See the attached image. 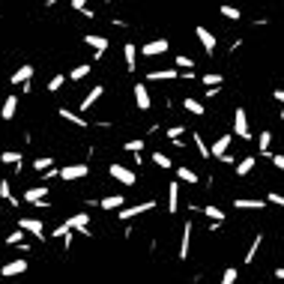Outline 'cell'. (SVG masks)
Returning a JSON list of instances; mask_svg holds the SVG:
<instances>
[{
  "label": "cell",
  "mask_w": 284,
  "mask_h": 284,
  "mask_svg": "<svg viewBox=\"0 0 284 284\" xmlns=\"http://www.w3.org/2000/svg\"><path fill=\"white\" fill-rule=\"evenodd\" d=\"M233 138L252 141V129H249V114H246V108H236V114H233Z\"/></svg>",
  "instance_id": "6da1fadb"
},
{
  "label": "cell",
  "mask_w": 284,
  "mask_h": 284,
  "mask_svg": "<svg viewBox=\"0 0 284 284\" xmlns=\"http://www.w3.org/2000/svg\"><path fill=\"white\" fill-rule=\"evenodd\" d=\"M18 230L33 233V236L42 239V242H45V236H48V233H45V224H42L39 219H33V216H21V219H18Z\"/></svg>",
  "instance_id": "7a4b0ae2"
},
{
  "label": "cell",
  "mask_w": 284,
  "mask_h": 284,
  "mask_svg": "<svg viewBox=\"0 0 284 284\" xmlns=\"http://www.w3.org/2000/svg\"><path fill=\"white\" fill-rule=\"evenodd\" d=\"M108 174H111L117 183H123V186H135V183H138L135 171H132V168H126V165H120V161H114V165L108 168Z\"/></svg>",
  "instance_id": "3957f363"
},
{
  "label": "cell",
  "mask_w": 284,
  "mask_h": 284,
  "mask_svg": "<svg viewBox=\"0 0 284 284\" xmlns=\"http://www.w3.org/2000/svg\"><path fill=\"white\" fill-rule=\"evenodd\" d=\"M66 227H69L72 233H84V236H93V230H90V216H87V213H75V216H69Z\"/></svg>",
  "instance_id": "277c9868"
},
{
  "label": "cell",
  "mask_w": 284,
  "mask_h": 284,
  "mask_svg": "<svg viewBox=\"0 0 284 284\" xmlns=\"http://www.w3.org/2000/svg\"><path fill=\"white\" fill-rule=\"evenodd\" d=\"M150 210H156V200H144V204H135V207H129V210H117V219L129 221V219H135V216L150 213Z\"/></svg>",
  "instance_id": "5b68a950"
},
{
  "label": "cell",
  "mask_w": 284,
  "mask_h": 284,
  "mask_svg": "<svg viewBox=\"0 0 284 284\" xmlns=\"http://www.w3.org/2000/svg\"><path fill=\"white\" fill-rule=\"evenodd\" d=\"M27 260L24 257H15V260H9V263H3V269H0V275L3 278H15V275H24L27 272Z\"/></svg>",
  "instance_id": "8992f818"
},
{
  "label": "cell",
  "mask_w": 284,
  "mask_h": 284,
  "mask_svg": "<svg viewBox=\"0 0 284 284\" xmlns=\"http://www.w3.org/2000/svg\"><path fill=\"white\" fill-rule=\"evenodd\" d=\"M171 48V42L168 39H153V42H144L141 45V57H158V54H165Z\"/></svg>",
  "instance_id": "52a82bcc"
},
{
  "label": "cell",
  "mask_w": 284,
  "mask_h": 284,
  "mask_svg": "<svg viewBox=\"0 0 284 284\" xmlns=\"http://www.w3.org/2000/svg\"><path fill=\"white\" fill-rule=\"evenodd\" d=\"M87 174H90V168H87L84 161H78V165H66L63 171H60L63 180H84Z\"/></svg>",
  "instance_id": "ba28073f"
},
{
  "label": "cell",
  "mask_w": 284,
  "mask_h": 284,
  "mask_svg": "<svg viewBox=\"0 0 284 284\" xmlns=\"http://www.w3.org/2000/svg\"><path fill=\"white\" fill-rule=\"evenodd\" d=\"M230 141H233V135H219V138H216V144L210 147V156H213V158L227 156V150H230Z\"/></svg>",
  "instance_id": "9c48e42d"
},
{
  "label": "cell",
  "mask_w": 284,
  "mask_h": 284,
  "mask_svg": "<svg viewBox=\"0 0 284 284\" xmlns=\"http://www.w3.org/2000/svg\"><path fill=\"white\" fill-rule=\"evenodd\" d=\"M194 36L200 39V45H204V51H207V54H213V51H216V45H219V42H216V33H210L207 27H194Z\"/></svg>",
  "instance_id": "30bf717a"
},
{
  "label": "cell",
  "mask_w": 284,
  "mask_h": 284,
  "mask_svg": "<svg viewBox=\"0 0 284 284\" xmlns=\"http://www.w3.org/2000/svg\"><path fill=\"white\" fill-rule=\"evenodd\" d=\"M132 90H135V105H138L141 111H150V105H153V102H150V90H147V84H141V81H138Z\"/></svg>",
  "instance_id": "8fae6325"
},
{
  "label": "cell",
  "mask_w": 284,
  "mask_h": 284,
  "mask_svg": "<svg viewBox=\"0 0 284 284\" xmlns=\"http://www.w3.org/2000/svg\"><path fill=\"white\" fill-rule=\"evenodd\" d=\"M84 42H87V45L96 51V60H99V57L108 51V39H105V36H99V33H87V36H84Z\"/></svg>",
  "instance_id": "7c38bea8"
},
{
  "label": "cell",
  "mask_w": 284,
  "mask_h": 284,
  "mask_svg": "<svg viewBox=\"0 0 284 284\" xmlns=\"http://www.w3.org/2000/svg\"><path fill=\"white\" fill-rule=\"evenodd\" d=\"M180 75H183L180 69H153V72H147V81H174Z\"/></svg>",
  "instance_id": "4fadbf2b"
},
{
  "label": "cell",
  "mask_w": 284,
  "mask_h": 284,
  "mask_svg": "<svg viewBox=\"0 0 284 284\" xmlns=\"http://www.w3.org/2000/svg\"><path fill=\"white\" fill-rule=\"evenodd\" d=\"M15 114H18V96H6L0 108V120H12Z\"/></svg>",
  "instance_id": "5bb4252c"
},
{
  "label": "cell",
  "mask_w": 284,
  "mask_h": 284,
  "mask_svg": "<svg viewBox=\"0 0 284 284\" xmlns=\"http://www.w3.org/2000/svg\"><path fill=\"white\" fill-rule=\"evenodd\" d=\"M123 60H126L129 72L138 69V45H135V42H126V45H123Z\"/></svg>",
  "instance_id": "9a60e30c"
},
{
  "label": "cell",
  "mask_w": 284,
  "mask_h": 284,
  "mask_svg": "<svg viewBox=\"0 0 284 284\" xmlns=\"http://www.w3.org/2000/svg\"><path fill=\"white\" fill-rule=\"evenodd\" d=\"M57 114H60V120H66V123H72V126H78V129H87V120H84L81 114H75V111H69V108H57Z\"/></svg>",
  "instance_id": "2e32d148"
},
{
  "label": "cell",
  "mask_w": 284,
  "mask_h": 284,
  "mask_svg": "<svg viewBox=\"0 0 284 284\" xmlns=\"http://www.w3.org/2000/svg\"><path fill=\"white\" fill-rule=\"evenodd\" d=\"M233 207H236V210H263L266 200H257V197H236Z\"/></svg>",
  "instance_id": "e0dca14e"
},
{
  "label": "cell",
  "mask_w": 284,
  "mask_h": 284,
  "mask_svg": "<svg viewBox=\"0 0 284 284\" xmlns=\"http://www.w3.org/2000/svg\"><path fill=\"white\" fill-rule=\"evenodd\" d=\"M102 93H105V87H102V84H96L93 90H90V93L84 96V102H81V111H90V108H93L96 102L102 99Z\"/></svg>",
  "instance_id": "ac0fdd59"
},
{
  "label": "cell",
  "mask_w": 284,
  "mask_h": 284,
  "mask_svg": "<svg viewBox=\"0 0 284 284\" xmlns=\"http://www.w3.org/2000/svg\"><path fill=\"white\" fill-rule=\"evenodd\" d=\"M45 194H48V186H33V189L24 191V200H27V204H42Z\"/></svg>",
  "instance_id": "d6986e66"
},
{
  "label": "cell",
  "mask_w": 284,
  "mask_h": 284,
  "mask_svg": "<svg viewBox=\"0 0 284 284\" xmlns=\"http://www.w3.org/2000/svg\"><path fill=\"white\" fill-rule=\"evenodd\" d=\"M180 207V183H171L168 186V213H177Z\"/></svg>",
  "instance_id": "ffe728a7"
},
{
  "label": "cell",
  "mask_w": 284,
  "mask_h": 284,
  "mask_svg": "<svg viewBox=\"0 0 284 284\" xmlns=\"http://www.w3.org/2000/svg\"><path fill=\"white\" fill-rule=\"evenodd\" d=\"M189 242H191V221L183 224V242H180V260H189Z\"/></svg>",
  "instance_id": "44dd1931"
},
{
  "label": "cell",
  "mask_w": 284,
  "mask_h": 284,
  "mask_svg": "<svg viewBox=\"0 0 284 284\" xmlns=\"http://www.w3.org/2000/svg\"><path fill=\"white\" fill-rule=\"evenodd\" d=\"M30 81H33V66H21V69L12 75V84H21V87L30 84Z\"/></svg>",
  "instance_id": "7402d4cb"
},
{
  "label": "cell",
  "mask_w": 284,
  "mask_h": 284,
  "mask_svg": "<svg viewBox=\"0 0 284 284\" xmlns=\"http://www.w3.org/2000/svg\"><path fill=\"white\" fill-rule=\"evenodd\" d=\"M123 200H126L123 194H108V197H102V200H99V207H102V210H120V207H123Z\"/></svg>",
  "instance_id": "603a6c76"
},
{
  "label": "cell",
  "mask_w": 284,
  "mask_h": 284,
  "mask_svg": "<svg viewBox=\"0 0 284 284\" xmlns=\"http://www.w3.org/2000/svg\"><path fill=\"white\" fill-rule=\"evenodd\" d=\"M254 165H257V158H254V156L239 158V165H236V177H249V174L254 171Z\"/></svg>",
  "instance_id": "cb8c5ba5"
},
{
  "label": "cell",
  "mask_w": 284,
  "mask_h": 284,
  "mask_svg": "<svg viewBox=\"0 0 284 284\" xmlns=\"http://www.w3.org/2000/svg\"><path fill=\"white\" fill-rule=\"evenodd\" d=\"M93 72V63H81V66H75L72 72H69V81H84L87 75Z\"/></svg>",
  "instance_id": "d4e9b609"
},
{
  "label": "cell",
  "mask_w": 284,
  "mask_h": 284,
  "mask_svg": "<svg viewBox=\"0 0 284 284\" xmlns=\"http://www.w3.org/2000/svg\"><path fill=\"white\" fill-rule=\"evenodd\" d=\"M191 141H194V150L200 153V158H213V156H210V147H207V141H204V135H200V132H194V135H191Z\"/></svg>",
  "instance_id": "484cf974"
},
{
  "label": "cell",
  "mask_w": 284,
  "mask_h": 284,
  "mask_svg": "<svg viewBox=\"0 0 284 284\" xmlns=\"http://www.w3.org/2000/svg\"><path fill=\"white\" fill-rule=\"evenodd\" d=\"M183 108H186L189 114H194V117H200V114H204V102H197V99H191V96L183 99Z\"/></svg>",
  "instance_id": "4316f807"
},
{
  "label": "cell",
  "mask_w": 284,
  "mask_h": 284,
  "mask_svg": "<svg viewBox=\"0 0 284 284\" xmlns=\"http://www.w3.org/2000/svg\"><path fill=\"white\" fill-rule=\"evenodd\" d=\"M0 197H3L9 207H18V197H12V189H9V180H0Z\"/></svg>",
  "instance_id": "83f0119b"
},
{
  "label": "cell",
  "mask_w": 284,
  "mask_h": 284,
  "mask_svg": "<svg viewBox=\"0 0 284 284\" xmlns=\"http://www.w3.org/2000/svg\"><path fill=\"white\" fill-rule=\"evenodd\" d=\"M200 213H204V216H210V219L216 221V224H221V221H224V210L213 207V204H210V207H200Z\"/></svg>",
  "instance_id": "f1b7e54d"
},
{
  "label": "cell",
  "mask_w": 284,
  "mask_h": 284,
  "mask_svg": "<svg viewBox=\"0 0 284 284\" xmlns=\"http://www.w3.org/2000/svg\"><path fill=\"white\" fill-rule=\"evenodd\" d=\"M33 168H36L39 174H48V171L54 168V158H51V156H39L36 161H33Z\"/></svg>",
  "instance_id": "f546056e"
},
{
  "label": "cell",
  "mask_w": 284,
  "mask_h": 284,
  "mask_svg": "<svg viewBox=\"0 0 284 284\" xmlns=\"http://www.w3.org/2000/svg\"><path fill=\"white\" fill-rule=\"evenodd\" d=\"M260 242H263V233H257V236L252 239V246H249V252H246V257H242L246 263H254V254H257V249H260Z\"/></svg>",
  "instance_id": "4dcf8cb0"
},
{
  "label": "cell",
  "mask_w": 284,
  "mask_h": 284,
  "mask_svg": "<svg viewBox=\"0 0 284 284\" xmlns=\"http://www.w3.org/2000/svg\"><path fill=\"white\" fill-rule=\"evenodd\" d=\"M257 144H260V156H266V153H269V144H272V132H269V129H263V132H260V138H257Z\"/></svg>",
  "instance_id": "1f68e13d"
},
{
  "label": "cell",
  "mask_w": 284,
  "mask_h": 284,
  "mask_svg": "<svg viewBox=\"0 0 284 284\" xmlns=\"http://www.w3.org/2000/svg\"><path fill=\"white\" fill-rule=\"evenodd\" d=\"M177 177H180L183 183H189V186H194V183H197V174H194L191 168H186V165H183V168H177Z\"/></svg>",
  "instance_id": "d6a6232c"
},
{
  "label": "cell",
  "mask_w": 284,
  "mask_h": 284,
  "mask_svg": "<svg viewBox=\"0 0 284 284\" xmlns=\"http://www.w3.org/2000/svg\"><path fill=\"white\" fill-rule=\"evenodd\" d=\"M0 161H3V165H15V168H18L24 158H21V153H15V150H6V153H0Z\"/></svg>",
  "instance_id": "836d02e7"
},
{
  "label": "cell",
  "mask_w": 284,
  "mask_h": 284,
  "mask_svg": "<svg viewBox=\"0 0 284 284\" xmlns=\"http://www.w3.org/2000/svg\"><path fill=\"white\" fill-rule=\"evenodd\" d=\"M200 81H204V84H207L210 90H216V87H221V81H224V75H219V72H210V75H204Z\"/></svg>",
  "instance_id": "e575fe53"
},
{
  "label": "cell",
  "mask_w": 284,
  "mask_h": 284,
  "mask_svg": "<svg viewBox=\"0 0 284 284\" xmlns=\"http://www.w3.org/2000/svg\"><path fill=\"white\" fill-rule=\"evenodd\" d=\"M153 165H156V168H161V171H171V168H174V161L165 156V153H153Z\"/></svg>",
  "instance_id": "d590c367"
},
{
  "label": "cell",
  "mask_w": 284,
  "mask_h": 284,
  "mask_svg": "<svg viewBox=\"0 0 284 284\" xmlns=\"http://www.w3.org/2000/svg\"><path fill=\"white\" fill-rule=\"evenodd\" d=\"M123 147H126V153H135V156H141V150H144V138H135V141H126Z\"/></svg>",
  "instance_id": "8d00e7d4"
},
{
  "label": "cell",
  "mask_w": 284,
  "mask_h": 284,
  "mask_svg": "<svg viewBox=\"0 0 284 284\" xmlns=\"http://www.w3.org/2000/svg\"><path fill=\"white\" fill-rule=\"evenodd\" d=\"M72 9L81 12V15H87V18H93V9L87 6V0H72Z\"/></svg>",
  "instance_id": "74e56055"
},
{
  "label": "cell",
  "mask_w": 284,
  "mask_h": 284,
  "mask_svg": "<svg viewBox=\"0 0 284 284\" xmlns=\"http://www.w3.org/2000/svg\"><path fill=\"white\" fill-rule=\"evenodd\" d=\"M183 132H186V129H183V126H171V129H165V138H171L174 144H180V141H183V138H180Z\"/></svg>",
  "instance_id": "f35d334b"
},
{
  "label": "cell",
  "mask_w": 284,
  "mask_h": 284,
  "mask_svg": "<svg viewBox=\"0 0 284 284\" xmlns=\"http://www.w3.org/2000/svg\"><path fill=\"white\" fill-rule=\"evenodd\" d=\"M219 12L224 15V18H230V21H239V18H242V12H239V9H233V6H221Z\"/></svg>",
  "instance_id": "ab89813d"
},
{
  "label": "cell",
  "mask_w": 284,
  "mask_h": 284,
  "mask_svg": "<svg viewBox=\"0 0 284 284\" xmlns=\"http://www.w3.org/2000/svg\"><path fill=\"white\" fill-rule=\"evenodd\" d=\"M63 84H66V75H54V78L48 81V93H57Z\"/></svg>",
  "instance_id": "60d3db41"
},
{
  "label": "cell",
  "mask_w": 284,
  "mask_h": 284,
  "mask_svg": "<svg viewBox=\"0 0 284 284\" xmlns=\"http://www.w3.org/2000/svg\"><path fill=\"white\" fill-rule=\"evenodd\" d=\"M236 278H239V272H236V266H227V269H224V275H221V284H233Z\"/></svg>",
  "instance_id": "b9f144b4"
},
{
  "label": "cell",
  "mask_w": 284,
  "mask_h": 284,
  "mask_svg": "<svg viewBox=\"0 0 284 284\" xmlns=\"http://www.w3.org/2000/svg\"><path fill=\"white\" fill-rule=\"evenodd\" d=\"M174 63H177V66H183L186 72H191V66H194V60H191V57H186V54H177V60H174Z\"/></svg>",
  "instance_id": "7bdbcfd3"
},
{
  "label": "cell",
  "mask_w": 284,
  "mask_h": 284,
  "mask_svg": "<svg viewBox=\"0 0 284 284\" xmlns=\"http://www.w3.org/2000/svg\"><path fill=\"white\" fill-rule=\"evenodd\" d=\"M6 242H9V246H24V230H18V233H9V236H6Z\"/></svg>",
  "instance_id": "ee69618b"
},
{
  "label": "cell",
  "mask_w": 284,
  "mask_h": 284,
  "mask_svg": "<svg viewBox=\"0 0 284 284\" xmlns=\"http://www.w3.org/2000/svg\"><path fill=\"white\" fill-rule=\"evenodd\" d=\"M266 204H275V207H284V194H278V191H269V194H266Z\"/></svg>",
  "instance_id": "f6af8a7d"
},
{
  "label": "cell",
  "mask_w": 284,
  "mask_h": 284,
  "mask_svg": "<svg viewBox=\"0 0 284 284\" xmlns=\"http://www.w3.org/2000/svg\"><path fill=\"white\" fill-rule=\"evenodd\" d=\"M66 233H69V227H66V221H63L60 227H54V233H51V236H60V239H63Z\"/></svg>",
  "instance_id": "bcb514c9"
},
{
  "label": "cell",
  "mask_w": 284,
  "mask_h": 284,
  "mask_svg": "<svg viewBox=\"0 0 284 284\" xmlns=\"http://www.w3.org/2000/svg\"><path fill=\"white\" fill-rule=\"evenodd\" d=\"M272 165H275L278 171H284V153H278V156H272Z\"/></svg>",
  "instance_id": "7dc6e473"
},
{
  "label": "cell",
  "mask_w": 284,
  "mask_h": 284,
  "mask_svg": "<svg viewBox=\"0 0 284 284\" xmlns=\"http://www.w3.org/2000/svg\"><path fill=\"white\" fill-rule=\"evenodd\" d=\"M272 96H275V102H281L284 105V90H272Z\"/></svg>",
  "instance_id": "c3c4849f"
},
{
  "label": "cell",
  "mask_w": 284,
  "mask_h": 284,
  "mask_svg": "<svg viewBox=\"0 0 284 284\" xmlns=\"http://www.w3.org/2000/svg\"><path fill=\"white\" fill-rule=\"evenodd\" d=\"M275 278H278V281H284V266H278V269H275Z\"/></svg>",
  "instance_id": "681fc988"
}]
</instances>
